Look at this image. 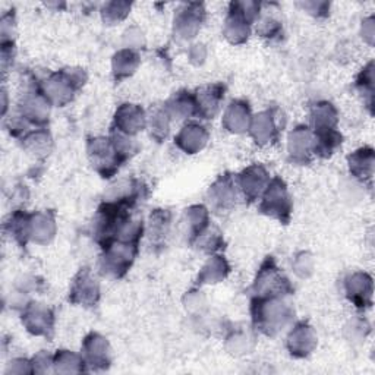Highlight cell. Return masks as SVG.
<instances>
[{"mask_svg":"<svg viewBox=\"0 0 375 375\" xmlns=\"http://www.w3.org/2000/svg\"><path fill=\"white\" fill-rule=\"evenodd\" d=\"M291 198H289L286 185L276 178L268 185L261 210L265 214H271L272 217L287 221L289 216H291Z\"/></svg>","mask_w":375,"mask_h":375,"instance_id":"6da1fadb","label":"cell"},{"mask_svg":"<svg viewBox=\"0 0 375 375\" xmlns=\"http://www.w3.org/2000/svg\"><path fill=\"white\" fill-rule=\"evenodd\" d=\"M190 138V144L185 147L186 151H197L201 150L202 145L207 141V132L204 131V128L198 125H190L183 128V131L179 133L178 140H188Z\"/></svg>","mask_w":375,"mask_h":375,"instance_id":"5b68a950","label":"cell"},{"mask_svg":"<svg viewBox=\"0 0 375 375\" xmlns=\"http://www.w3.org/2000/svg\"><path fill=\"white\" fill-rule=\"evenodd\" d=\"M221 98H223V93H221L220 85H214V87L206 88V91L199 94L195 101V107L198 109V114L206 116L207 119L213 117L218 109Z\"/></svg>","mask_w":375,"mask_h":375,"instance_id":"3957f363","label":"cell"},{"mask_svg":"<svg viewBox=\"0 0 375 375\" xmlns=\"http://www.w3.org/2000/svg\"><path fill=\"white\" fill-rule=\"evenodd\" d=\"M348 292L356 306L362 308L367 305V298H371V279L365 275H355L350 282H348Z\"/></svg>","mask_w":375,"mask_h":375,"instance_id":"277c9868","label":"cell"},{"mask_svg":"<svg viewBox=\"0 0 375 375\" xmlns=\"http://www.w3.org/2000/svg\"><path fill=\"white\" fill-rule=\"evenodd\" d=\"M265 182H267V173L260 166H252L241 175L242 191L249 201L258 198V195L264 190L263 186L265 185Z\"/></svg>","mask_w":375,"mask_h":375,"instance_id":"7a4b0ae2","label":"cell"}]
</instances>
